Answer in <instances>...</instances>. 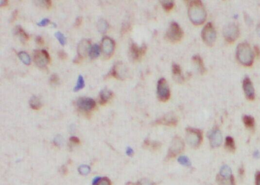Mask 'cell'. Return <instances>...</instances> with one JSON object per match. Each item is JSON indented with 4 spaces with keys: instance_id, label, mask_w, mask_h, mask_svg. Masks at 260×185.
I'll return each mask as SVG.
<instances>
[{
    "instance_id": "bcb514c9",
    "label": "cell",
    "mask_w": 260,
    "mask_h": 185,
    "mask_svg": "<svg viewBox=\"0 0 260 185\" xmlns=\"http://www.w3.org/2000/svg\"><path fill=\"white\" fill-rule=\"evenodd\" d=\"M17 13H18V11H17V10H15L13 12V14H12V15L11 19V22H13L14 20L16 19Z\"/></svg>"
},
{
    "instance_id": "5bb4252c",
    "label": "cell",
    "mask_w": 260,
    "mask_h": 185,
    "mask_svg": "<svg viewBox=\"0 0 260 185\" xmlns=\"http://www.w3.org/2000/svg\"><path fill=\"white\" fill-rule=\"evenodd\" d=\"M77 105L79 108L84 111H90L95 108L96 102L90 98H80L77 100Z\"/></svg>"
},
{
    "instance_id": "f907efd6",
    "label": "cell",
    "mask_w": 260,
    "mask_h": 185,
    "mask_svg": "<svg viewBox=\"0 0 260 185\" xmlns=\"http://www.w3.org/2000/svg\"><path fill=\"white\" fill-rule=\"evenodd\" d=\"M239 174L240 176H243L244 174V169L243 167H241L239 169Z\"/></svg>"
},
{
    "instance_id": "8fae6325",
    "label": "cell",
    "mask_w": 260,
    "mask_h": 185,
    "mask_svg": "<svg viewBox=\"0 0 260 185\" xmlns=\"http://www.w3.org/2000/svg\"><path fill=\"white\" fill-rule=\"evenodd\" d=\"M243 88L245 96L247 99L253 100L255 98V89L252 81L249 77H246L243 82Z\"/></svg>"
},
{
    "instance_id": "e0dca14e",
    "label": "cell",
    "mask_w": 260,
    "mask_h": 185,
    "mask_svg": "<svg viewBox=\"0 0 260 185\" xmlns=\"http://www.w3.org/2000/svg\"><path fill=\"white\" fill-rule=\"evenodd\" d=\"M157 124L168 126H175L177 124V120L173 115H168L157 121Z\"/></svg>"
},
{
    "instance_id": "44dd1931",
    "label": "cell",
    "mask_w": 260,
    "mask_h": 185,
    "mask_svg": "<svg viewBox=\"0 0 260 185\" xmlns=\"http://www.w3.org/2000/svg\"><path fill=\"white\" fill-rule=\"evenodd\" d=\"M193 61L200 73L203 74L206 71V69L202 58L199 55H195L193 57Z\"/></svg>"
},
{
    "instance_id": "e575fe53",
    "label": "cell",
    "mask_w": 260,
    "mask_h": 185,
    "mask_svg": "<svg viewBox=\"0 0 260 185\" xmlns=\"http://www.w3.org/2000/svg\"><path fill=\"white\" fill-rule=\"evenodd\" d=\"M90 167L87 165H82L80 166L78 169V171L82 175H87L90 172Z\"/></svg>"
},
{
    "instance_id": "277c9868",
    "label": "cell",
    "mask_w": 260,
    "mask_h": 185,
    "mask_svg": "<svg viewBox=\"0 0 260 185\" xmlns=\"http://www.w3.org/2000/svg\"><path fill=\"white\" fill-rule=\"evenodd\" d=\"M185 139L191 147L198 148L201 144L203 140L202 133L197 129L188 128L186 129Z\"/></svg>"
},
{
    "instance_id": "7c38bea8",
    "label": "cell",
    "mask_w": 260,
    "mask_h": 185,
    "mask_svg": "<svg viewBox=\"0 0 260 185\" xmlns=\"http://www.w3.org/2000/svg\"><path fill=\"white\" fill-rule=\"evenodd\" d=\"M127 70L123 63H117L114 66L110 71V74L117 79H123L127 76Z\"/></svg>"
},
{
    "instance_id": "d590c367",
    "label": "cell",
    "mask_w": 260,
    "mask_h": 185,
    "mask_svg": "<svg viewBox=\"0 0 260 185\" xmlns=\"http://www.w3.org/2000/svg\"><path fill=\"white\" fill-rule=\"evenodd\" d=\"M136 185H155L153 184V182H152L151 181L149 180L148 179L146 178H143L141 179L140 181H139L138 182H137Z\"/></svg>"
},
{
    "instance_id": "52a82bcc",
    "label": "cell",
    "mask_w": 260,
    "mask_h": 185,
    "mask_svg": "<svg viewBox=\"0 0 260 185\" xmlns=\"http://www.w3.org/2000/svg\"><path fill=\"white\" fill-rule=\"evenodd\" d=\"M223 35L227 42L233 43L238 38L239 35L238 27L235 23H229L223 28Z\"/></svg>"
},
{
    "instance_id": "d4e9b609",
    "label": "cell",
    "mask_w": 260,
    "mask_h": 185,
    "mask_svg": "<svg viewBox=\"0 0 260 185\" xmlns=\"http://www.w3.org/2000/svg\"><path fill=\"white\" fill-rule=\"evenodd\" d=\"M243 122L246 127L249 129H253L255 125V118L250 115H245L243 117Z\"/></svg>"
},
{
    "instance_id": "1f68e13d",
    "label": "cell",
    "mask_w": 260,
    "mask_h": 185,
    "mask_svg": "<svg viewBox=\"0 0 260 185\" xmlns=\"http://www.w3.org/2000/svg\"><path fill=\"white\" fill-rule=\"evenodd\" d=\"M178 162L185 166L189 167L191 165V162L189 159L186 156H181L178 159Z\"/></svg>"
},
{
    "instance_id": "8992f818",
    "label": "cell",
    "mask_w": 260,
    "mask_h": 185,
    "mask_svg": "<svg viewBox=\"0 0 260 185\" xmlns=\"http://www.w3.org/2000/svg\"><path fill=\"white\" fill-rule=\"evenodd\" d=\"M157 95L160 101L167 102L170 97V91L168 84L165 79H159L157 84Z\"/></svg>"
},
{
    "instance_id": "7402d4cb",
    "label": "cell",
    "mask_w": 260,
    "mask_h": 185,
    "mask_svg": "<svg viewBox=\"0 0 260 185\" xmlns=\"http://www.w3.org/2000/svg\"><path fill=\"white\" fill-rule=\"evenodd\" d=\"M15 33L19 38L21 39L22 41H27L29 39L28 35L20 25H17L15 28Z\"/></svg>"
},
{
    "instance_id": "30bf717a",
    "label": "cell",
    "mask_w": 260,
    "mask_h": 185,
    "mask_svg": "<svg viewBox=\"0 0 260 185\" xmlns=\"http://www.w3.org/2000/svg\"><path fill=\"white\" fill-rule=\"evenodd\" d=\"M146 51V46L143 44L139 46L137 44L132 43L130 46V55L134 60H140L143 57Z\"/></svg>"
},
{
    "instance_id": "f35d334b",
    "label": "cell",
    "mask_w": 260,
    "mask_h": 185,
    "mask_svg": "<svg viewBox=\"0 0 260 185\" xmlns=\"http://www.w3.org/2000/svg\"><path fill=\"white\" fill-rule=\"evenodd\" d=\"M58 82H59V79L58 75L56 74H53L52 75V76L50 77V82L52 84L56 85L58 83Z\"/></svg>"
},
{
    "instance_id": "b9f144b4",
    "label": "cell",
    "mask_w": 260,
    "mask_h": 185,
    "mask_svg": "<svg viewBox=\"0 0 260 185\" xmlns=\"http://www.w3.org/2000/svg\"><path fill=\"white\" fill-rule=\"evenodd\" d=\"M256 185H260V172H257L255 177Z\"/></svg>"
},
{
    "instance_id": "c3c4849f",
    "label": "cell",
    "mask_w": 260,
    "mask_h": 185,
    "mask_svg": "<svg viewBox=\"0 0 260 185\" xmlns=\"http://www.w3.org/2000/svg\"><path fill=\"white\" fill-rule=\"evenodd\" d=\"M101 178L99 177H96L95 178H93V185H96L99 182H100Z\"/></svg>"
},
{
    "instance_id": "cb8c5ba5",
    "label": "cell",
    "mask_w": 260,
    "mask_h": 185,
    "mask_svg": "<svg viewBox=\"0 0 260 185\" xmlns=\"http://www.w3.org/2000/svg\"><path fill=\"white\" fill-rule=\"evenodd\" d=\"M100 53H101V49L100 46L97 44H95L90 47L88 55L90 58L93 59L98 58L100 55Z\"/></svg>"
},
{
    "instance_id": "ac0fdd59",
    "label": "cell",
    "mask_w": 260,
    "mask_h": 185,
    "mask_svg": "<svg viewBox=\"0 0 260 185\" xmlns=\"http://www.w3.org/2000/svg\"><path fill=\"white\" fill-rule=\"evenodd\" d=\"M172 73L174 78L177 82L182 83L184 80V78L182 75V69L178 64H173L172 65Z\"/></svg>"
},
{
    "instance_id": "816d5d0a",
    "label": "cell",
    "mask_w": 260,
    "mask_h": 185,
    "mask_svg": "<svg viewBox=\"0 0 260 185\" xmlns=\"http://www.w3.org/2000/svg\"><path fill=\"white\" fill-rule=\"evenodd\" d=\"M244 18H245V20H247L246 21L247 23H252V20L250 19V17H249V15H245V16H244Z\"/></svg>"
},
{
    "instance_id": "db71d44e",
    "label": "cell",
    "mask_w": 260,
    "mask_h": 185,
    "mask_svg": "<svg viewBox=\"0 0 260 185\" xmlns=\"http://www.w3.org/2000/svg\"><path fill=\"white\" fill-rule=\"evenodd\" d=\"M256 31H257L258 35L260 37V23L258 24L257 25V28H256Z\"/></svg>"
},
{
    "instance_id": "ffe728a7",
    "label": "cell",
    "mask_w": 260,
    "mask_h": 185,
    "mask_svg": "<svg viewBox=\"0 0 260 185\" xmlns=\"http://www.w3.org/2000/svg\"><path fill=\"white\" fill-rule=\"evenodd\" d=\"M217 181L218 185H236L233 175L229 178H224L218 175Z\"/></svg>"
},
{
    "instance_id": "7a4b0ae2",
    "label": "cell",
    "mask_w": 260,
    "mask_h": 185,
    "mask_svg": "<svg viewBox=\"0 0 260 185\" xmlns=\"http://www.w3.org/2000/svg\"><path fill=\"white\" fill-rule=\"evenodd\" d=\"M236 57L242 65L251 66L254 60V53L250 45L246 42L239 44L236 49Z\"/></svg>"
},
{
    "instance_id": "4316f807",
    "label": "cell",
    "mask_w": 260,
    "mask_h": 185,
    "mask_svg": "<svg viewBox=\"0 0 260 185\" xmlns=\"http://www.w3.org/2000/svg\"><path fill=\"white\" fill-rule=\"evenodd\" d=\"M97 28L99 31L101 33H105L108 28V24L106 20L101 19L97 23Z\"/></svg>"
},
{
    "instance_id": "5b68a950",
    "label": "cell",
    "mask_w": 260,
    "mask_h": 185,
    "mask_svg": "<svg viewBox=\"0 0 260 185\" xmlns=\"http://www.w3.org/2000/svg\"><path fill=\"white\" fill-rule=\"evenodd\" d=\"M201 37L204 42L209 46H212L215 43L217 33L214 25L211 22H208L204 26L202 32Z\"/></svg>"
},
{
    "instance_id": "ee69618b",
    "label": "cell",
    "mask_w": 260,
    "mask_h": 185,
    "mask_svg": "<svg viewBox=\"0 0 260 185\" xmlns=\"http://www.w3.org/2000/svg\"><path fill=\"white\" fill-rule=\"evenodd\" d=\"M36 41L37 43L39 45H43L44 44L43 40L42 38V37H40V36H37L36 38Z\"/></svg>"
},
{
    "instance_id": "d6a6232c",
    "label": "cell",
    "mask_w": 260,
    "mask_h": 185,
    "mask_svg": "<svg viewBox=\"0 0 260 185\" xmlns=\"http://www.w3.org/2000/svg\"><path fill=\"white\" fill-rule=\"evenodd\" d=\"M55 36L61 45H63V46L65 45L66 42V38H65V36L62 33L60 32H57L55 34Z\"/></svg>"
},
{
    "instance_id": "4fadbf2b",
    "label": "cell",
    "mask_w": 260,
    "mask_h": 185,
    "mask_svg": "<svg viewBox=\"0 0 260 185\" xmlns=\"http://www.w3.org/2000/svg\"><path fill=\"white\" fill-rule=\"evenodd\" d=\"M115 43L114 40L109 37H104L102 41V50L107 57H110L114 50Z\"/></svg>"
},
{
    "instance_id": "3957f363",
    "label": "cell",
    "mask_w": 260,
    "mask_h": 185,
    "mask_svg": "<svg viewBox=\"0 0 260 185\" xmlns=\"http://www.w3.org/2000/svg\"><path fill=\"white\" fill-rule=\"evenodd\" d=\"M184 32L178 23L172 22L165 35V38L168 41L172 43H177L182 40Z\"/></svg>"
},
{
    "instance_id": "9c48e42d",
    "label": "cell",
    "mask_w": 260,
    "mask_h": 185,
    "mask_svg": "<svg viewBox=\"0 0 260 185\" xmlns=\"http://www.w3.org/2000/svg\"><path fill=\"white\" fill-rule=\"evenodd\" d=\"M34 62L40 68L47 66L50 61V57L46 50H36L34 52Z\"/></svg>"
},
{
    "instance_id": "7bdbcfd3",
    "label": "cell",
    "mask_w": 260,
    "mask_h": 185,
    "mask_svg": "<svg viewBox=\"0 0 260 185\" xmlns=\"http://www.w3.org/2000/svg\"><path fill=\"white\" fill-rule=\"evenodd\" d=\"M134 152L133 150L131 148H130V147L127 148V150H126V154L128 156H132L134 155Z\"/></svg>"
},
{
    "instance_id": "f5cc1de1",
    "label": "cell",
    "mask_w": 260,
    "mask_h": 185,
    "mask_svg": "<svg viewBox=\"0 0 260 185\" xmlns=\"http://www.w3.org/2000/svg\"><path fill=\"white\" fill-rule=\"evenodd\" d=\"M254 157H255L256 158H259L260 157V153L258 151H256L254 154H253Z\"/></svg>"
},
{
    "instance_id": "83f0119b",
    "label": "cell",
    "mask_w": 260,
    "mask_h": 185,
    "mask_svg": "<svg viewBox=\"0 0 260 185\" xmlns=\"http://www.w3.org/2000/svg\"><path fill=\"white\" fill-rule=\"evenodd\" d=\"M30 105L32 109L38 110L41 107V103L38 97L34 96L30 100Z\"/></svg>"
},
{
    "instance_id": "6da1fadb",
    "label": "cell",
    "mask_w": 260,
    "mask_h": 185,
    "mask_svg": "<svg viewBox=\"0 0 260 185\" xmlns=\"http://www.w3.org/2000/svg\"><path fill=\"white\" fill-rule=\"evenodd\" d=\"M188 15L191 22L196 25H202L206 19L205 8L200 1H192L188 4Z\"/></svg>"
},
{
    "instance_id": "836d02e7",
    "label": "cell",
    "mask_w": 260,
    "mask_h": 185,
    "mask_svg": "<svg viewBox=\"0 0 260 185\" xmlns=\"http://www.w3.org/2000/svg\"><path fill=\"white\" fill-rule=\"evenodd\" d=\"M37 4L40 6L44 7L45 8L50 9L52 7V2L50 0H44V1H37Z\"/></svg>"
},
{
    "instance_id": "7dc6e473",
    "label": "cell",
    "mask_w": 260,
    "mask_h": 185,
    "mask_svg": "<svg viewBox=\"0 0 260 185\" xmlns=\"http://www.w3.org/2000/svg\"><path fill=\"white\" fill-rule=\"evenodd\" d=\"M70 140H71V142H73L74 143H75V144H79L80 142V140H79V139L76 137H71L70 138Z\"/></svg>"
},
{
    "instance_id": "4dcf8cb0",
    "label": "cell",
    "mask_w": 260,
    "mask_h": 185,
    "mask_svg": "<svg viewBox=\"0 0 260 185\" xmlns=\"http://www.w3.org/2000/svg\"><path fill=\"white\" fill-rule=\"evenodd\" d=\"M84 86H85V82L84 80V77L81 75H79L77 79L76 85H75V87L74 88V91L75 92H78L84 88Z\"/></svg>"
},
{
    "instance_id": "d6986e66",
    "label": "cell",
    "mask_w": 260,
    "mask_h": 185,
    "mask_svg": "<svg viewBox=\"0 0 260 185\" xmlns=\"http://www.w3.org/2000/svg\"><path fill=\"white\" fill-rule=\"evenodd\" d=\"M112 92L107 88H104L100 92V103L102 105L105 104L112 97Z\"/></svg>"
},
{
    "instance_id": "484cf974",
    "label": "cell",
    "mask_w": 260,
    "mask_h": 185,
    "mask_svg": "<svg viewBox=\"0 0 260 185\" xmlns=\"http://www.w3.org/2000/svg\"><path fill=\"white\" fill-rule=\"evenodd\" d=\"M219 175L224 178H229L232 176V169L228 165H223L220 168Z\"/></svg>"
},
{
    "instance_id": "9a60e30c",
    "label": "cell",
    "mask_w": 260,
    "mask_h": 185,
    "mask_svg": "<svg viewBox=\"0 0 260 185\" xmlns=\"http://www.w3.org/2000/svg\"><path fill=\"white\" fill-rule=\"evenodd\" d=\"M91 44L90 41L87 39H83L81 40L77 46V52L79 58H83L86 57L91 47Z\"/></svg>"
},
{
    "instance_id": "f1b7e54d",
    "label": "cell",
    "mask_w": 260,
    "mask_h": 185,
    "mask_svg": "<svg viewBox=\"0 0 260 185\" xmlns=\"http://www.w3.org/2000/svg\"><path fill=\"white\" fill-rule=\"evenodd\" d=\"M18 56L20 60L25 65H29L30 64L31 59L30 55H28L26 52H19L18 54Z\"/></svg>"
},
{
    "instance_id": "60d3db41",
    "label": "cell",
    "mask_w": 260,
    "mask_h": 185,
    "mask_svg": "<svg viewBox=\"0 0 260 185\" xmlns=\"http://www.w3.org/2000/svg\"><path fill=\"white\" fill-rule=\"evenodd\" d=\"M82 22V19L81 17H78L75 20V26L76 27H78L81 25Z\"/></svg>"
},
{
    "instance_id": "ab89813d",
    "label": "cell",
    "mask_w": 260,
    "mask_h": 185,
    "mask_svg": "<svg viewBox=\"0 0 260 185\" xmlns=\"http://www.w3.org/2000/svg\"><path fill=\"white\" fill-rule=\"evenodd\" d=\"M58 55L59 57L63 60H65L67 58V55L65 52H64L63 50H60L58 52Z\"/></svg>"
},
{
    "instance_id": "8d00e7d4",
    "label": "cell",
    "mask_w": 260,
    "mask_h": 185,
    "mask_svg": "<svg viewBox=\"0 0 260 185\" xmlns=\"http://www.w3.org/2000/svg\"><path fill=\"white\" fill-rule=\"evenodd\" d=\"M96 185H111V183L108 178H104L101 179L100 182Z\"/></svg>"
},
{
    "instance_id": "ba28073f",
    "label": "cell",
    "mask_w": 260,
    "mask_h": 185,
    "mask_svg": "<svg viewBox=\"0 0 260 185\" xmlns=\"http://www.w3.org/2000/svg\"><path fill=\"white\" fill-rule=\"evenodd\" d=\"M185 146L184 141L182 139L178 136L175 137L169 148L167 158L171 159L176 157L184 151Z\"/></svg>"
},
{
    "instance_id": "603a6c76",
    "label": "cell",
    "mask_w": 260,
    "mask_h": 185,
    "mask_svg": "<svg viewBox=\"0 0 260 185\" xmlns=\"http://www.w3.org/2000/svg\"><path fill=\"white\" fill-rule=\"evenodd\" d=\"M225 148L227 151L233 153L235 151L236 145L235 141L232 137L228 136L226 137L225 141Z\"/></svg>"
},
{
    "instance_id": "681fc988",
    "label": "cell",
    "mask_w": 260,
    "mask_h": 185,
    "mask_svg": "<svg viewBox=\"0 0 260 185\" xmlns=\"http://www.w3.org/2000/svg\"><path fill=\"white\" fill-rule=\"evenodd\" d=\"M8 4V1L6 0H2L0 1V6H5Z\"/></svg>"
},
{
    "instance_id": "f546056e",
    "label": "cell",
    "mask_w": 260,
    "mask_h": 185,
    "mask_svg": "<svg viewBox=\"0 0 260 185\" xmlns=\"http://www.w3.org/2000/svg\"><path fill=\"white\" fill-rule=\"evenodd\" d=\"M161 4L164 9L166 11H169L172 10L174 5L173 1L171 0H165V1H161Z\"/></svg>"
},
{
    "instance_id": "74e56055",
    "label": "cell",
    "mask_w": 260,
    "mask_h": 185,
    "mask_svg": "<svg viewBox=\"0 0 260 185\" xmlns=\"http://www.w3.org/2000/svg\"><path fill=\"white\" fill-rule=\"evenodd\" d=\"M50 22V20H49V19H43L41 21L37 23V25H38L39 27H45L46 25H47Z\"/></svg>"
},
{
    "instance_id": "f6af8a7d",
    "label": "cell",
    "mask_w": 260,
    "mask_h": 185,
    "mask_svg": "<svg viewBox=\"0 0 260 185\" xmlns=\"http://www.w3.org/2000/svg\"><path fill=\"white\" fill-rule=\"evenodd\" d=\"M254 49L256 55L257 57H260V49L258 46H255L254 47Z\"/></svg>"
},
{
    "instance_id": "2e32d148",
    "label": "cell",
    "mask_w": 260,
    "mask_h": 185,
    "mask_svg": "<svg viewBox=\"0 0 260 185\" xmlns=\"http://www.w3.org/2000/svg\"><path fill=\"white\" fill-rule=\"evenodd\" d=\"M209 140L210 145L212 148L220 147L223 142V137L220 130L218 129L214 130L209 135Z\"/></svg>"
}]
</instances>
